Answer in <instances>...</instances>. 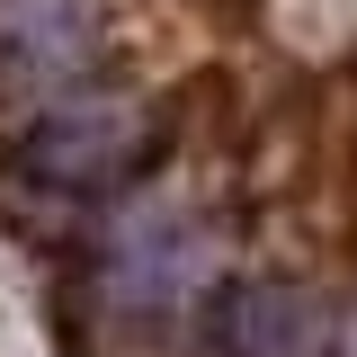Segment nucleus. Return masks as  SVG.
I'll return each mask as SVG.
<instances>
[{"label": "nucleus", "instance_id": "nucleus-1", "mask_svg": "<svg viewBox=\"0 0 357 357\" xmlns=\"http://www.w3.org/2000/svg\"><path fill=\"white\" fill-rule=\"evenodd\" d=\"M161 152H170V116L152 98H72L27 126L18 170L54 197H116L134 178H152Z\"/></svg>", "mask_w": 357, "mask_h": 357}, {"label": "nucleus", "instance_id": "nucleus-2", "mask_svg": "<svg viewBox=\"0 0 357 357\" xmlns=\"http://www.w3.org/2000/svg\"><path fill=\"white\" fill-rule=\"evenodd\" d=\"M107 54V9L98 0H0V98L81 81Z\"/></svg>", "mask_w": 357, "mask_h": 357}, {"label": "nucleus", "instance_id": "nucleus-3", "mask_svg": "<svg viewBox=\"0 0 357 357\" xmlns=\"http://www.w3.org/2000/svg\"><path fill=\"white\" fill-rule=\"evenodd\" d=\"M215 357H331V304L312 286H241L215 312Z\"/></svg>", "mask_w": 357, "mask_h": 357}]
</instances>
